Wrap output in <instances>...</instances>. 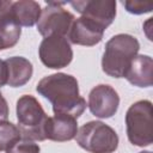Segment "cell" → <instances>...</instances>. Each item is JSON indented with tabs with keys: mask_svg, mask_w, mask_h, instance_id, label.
Instances as JSON below:
<instances>
[{
	"mask_svg": "<svg viewBox=\"0 0 153 153\" xmlns=\"http://www.w3.org/2000/svg\"><path fill=\"white\" fill-rule=\"evenodd\" d=\"M36 91L51 103L54 115H69L78 118L86 109V100L79 94L78 80L71 74L47 75L39 80Z\"/></svg>",
	"mask_w": 153,
	"mask_h": 153,
	"instance_id": "6da1fadb",
	"label": "cell"
},
{
	"mask_svg": "<svg viewBox=\"0 0 153 153\" xmlns=\"http://www.w3.org/2000/svg\"><path fill=\"white\" fill-rule=\"evenodd\" d=\"M140 49L139 41L128 33L112 36L105 44L102 57V69L112 78H124V74Z\"/></svg>",
	"mask_w": 153,
	"mask_h": 153,
	"instance_id": "7a4b0ae2",
	"label": "cell"
},
{
	"mask_svg": "<svg viewBox=\"0 0 153 153\" xmlns=\"http://www.w3.org/2000/svg\"><path fill=\"white\" fill-rule=\"evenodd\" d=\"M18 128L22 137L30 141H43L45 139V126L48 115L39 102L31 94H24L17 100L16 106Z\"/></svg>",
	"mask_w": 153,
	"mask_h": 153,
	"instance_id": "3957f363",
	"label": "cell"
},
{
	"mask_svg": "<svg viewBox=\"0 0 153 153\" xmlns=\"http://www.w3.org/2000/svg\"><path fill=\"white\" fill-rule=\"evenodd\" d=\"M76 143L90 153H112L118 147V135L100 121H90L78 129Z\"/></svg>",
	"mask_w": 153,
	"mask_h": 153,
	"instance_id": "277c9868",
	"label": "cell"
},
{
	"mask_svg": "<svg viewBox=\"0 0 153 153\" xmlns=\"http://www.w3.org/2000/svg\"><path fill=\"white\" fill-rule=\"evenodd\" d=\"M127 136L130 143L146 147L152 139V103L149 100H139L129 106L126 114Z\"/></svg>",
	"mask_w": 153,
	"mask_h": 153,
	"instance_id": "5b68a950",
	"label": "cell"
},
{
	"mask_svg": "<svg viewBox=\"0 0 153 153\" xmlns=\"http://www.w3.org/2000/svg\"><path fill=\"white\" fill-rule=\"evenodd\" d=\"M66 2L49 1L42 10L37 22V30L43 37L49 36H67L74 22V16L62 6Z\"/></svg>",
	"mask_w": 153,
	"mask_h": 153,
	"instance_id": "8992f818",
	"label": "cell"
},
{
	"mask_svg": "<svg viewBox=\"0 0 153 153\" xmlns=\"http://www.w3.org/2000/svg\"><path fill=\"white\" fill-rule=\"evenodd\" d=\"M41 62L51 69H60L67 67L73 59V50L71 43L65 36L44 37L38 48Z\"/></svg>",
	"mask_w": 153,
	"mask_h": 153,
	"instance_id": "52a82bcc",
	"label": "cell"
},
{
	"mask_svg": "<svg viewBox=\"0 0 153 153\" xmlns=\"http://www.w3.org/2000/svg\"><path fill=\"white\" fill-rule=\"evenodd\" d=\"M69 5L76 10L81 17L92 20L104 30L116 17V1L114 0H81L71 1Z\"/></svg>",
	"mask_w": 153,
	"mask_h": 153,
	"instance_id": "ba28073f",
	"label": "cell"
},
{
	"mask_svg": "<svg viewBox=\"0 0 153 153\" xmlns=\"http://www.w3.org/2000/svg\"><path fill=\"white\" fill-rule=\"evenodd\" d=\"M120 96L110 85L100 84L93 87L88 94L87 106L92 115L98 118H109L117 112Z\"/></svg>",
	"mask_w": 153,
	"mask_h": 153,
	"instance_id": "9c48e42d",
	"label": "cell"
},
{
	"mask_svg": "<svg viewBox=\"0 0 153 153\" xmlns=\"http://www.w3.org/2000/svg\"><path fill=\"white\" fill-rule=\"evenodd\" d=\"M104 29L93 23L92 20L85 18V17H79L74 19L67 38L69 43L78 44V45H86V47H92L98 44L104 35Z\"/></svg>",
	"mask_w": 153,
	"mask_h": 153,
	"instance_id": "30bf717a",
	"label": "cell"
},
{
	"mask_svg": "<svg viewBox=\"0 0 153 153\" xmlns=\"http://www.w3.org/2000/svg\"><path fill=\"white\" fill-rule=\"evenodd\" d=\"M78 118L69 115H54L48 117L45 126V139L53 141H69L78 133Z\"/></svg>",
	"mask_w": 153,
	"mask_h": 153,
	"instance_id": "8fae6325",
	"label": "cell"
},
{
	"mask_svg": "<svg viewBox=\"0 0 153 153\" xmlns=\"http://www.w3.org/2000/svg\"><path fill=\"white\" fill-rule=\"evenodd\" d=\"M124 78L134 86L149 87L153 84V60L148 55H136L126 74Z\"/></svg>",
	"mask_w": 153,
	"mask_h": 153,
	"instance_id": "7c38bea8",
	"label": "cell"
},
{
	"mask_svg": "<svg viewBox=\"0 0 153 153\" xmlns=\"http://www.w3.org/2000/svg\"><path fill=\"white\" fill-rule=\"evenodd\" d=\"M7 67V84L11 87L25 85L32 76V63L23 56H12L5 60Z\"/></svg>",
	"mask_w": 153,
	"mask_h": 153,
	"instance_id": "4fadbf2b",
	"label": "cell"
},
{
	"mask_svg": "<svg viewBox=\"0 0 153 153\" xmlns=\"http://www.w3.org/2000/svg\"><path fill=\"white\" fill-rule=\"evenodd\" d=\"M8 12L19 26L30 27L37 24L42 13V8L37 1L20 0V1L12 2Z\"/></svg>",
	"mask_w": 153,
	"mask_h": 153,
	"instance_id": "5bb4252c",
	"label": "cell"
},
{
	"mask_svg": "<svg viewBox=\"0 0 153 153\" xmlns=\"http://www.w3.org/2000/svg\"><path fill=\"white\" fill-rule=\"evenodd\" d=\"M8 10L0 14V50L14 47L22 35L20 26L11 17Z\"/></svg>",
	"mask_w": 153,
	"mask_h": 153,
	"instance_id": "9a60e30c",
	"label": "cell"
},
{
	"mask_svg": "<svg viewBox=\"0 0 153 153\" xmlns=\"http://www.w3.org/2000/svg\"><path fill=\"white\" fill-rule=\"evenodd\" d=\"M20 139L22 134L16 124L8 121H0V152H6Z\"/></svg>",
	"mask_w": 153,
	"mask_h": 153,
	"instance_id": "2e32d148",
	"label": "cell"
},
{
	"mask_svg": "<svg viewBox=\"0 0 153 153\" xmlns=\"http://www.w3.org/2000/svg\"><path fill=\"white\" fill-rule=\"evenodd\" d=\"M39 151L41 148L37 143L22 137L14 145H12L6 153H39Z\"/></svg>",
	"mask_w": 153,
	"mask_h": 153,
	"instance_id": "e0dca14e",
	"label": "cell"
},
{
	"mask_svg": "<svg viewBox=\"0 0 153 153\" xmlns=\"http://www.w3.org/2000/svg\"><path fill=\"white\" fill-rule=\"evenodd\" d=\"M126 10L129 13L133 14H142L151 12L153 10V4L152 2H143V1H124L123 2Z\"/></svg>",
	"mask_w": 153,
	"mask_h": 153,
	"instance_id": "ac0fdd59",
	"label": "cell"
},
{
	"mask_svg": "<svg viewBox=\"0 0 153 153\" xmlns=\"http://www.w3.org/2000/svg\"><path fill=\"white\" fill-rule=\"evenodd\" d=\"M8 117V105L6 99L2 97L0 92V121H7Z\"/></svg>",
	"mask_w": 153,
	"mask_h": 153,
	"instance_id": "d6986e66",
	"label": "cell"
},
{
	"mask_svg": "<svg viewBox=\"0 0 153 153\" xmlns=\"http://www.w3.org/2000/svg\"><path fill=\"white\" fill-rule=\"evenodd\" d=\"M7 84V67L5 60H0V87Z\"/></svg>",
	"mask_w": 153,
	"mask_h": 153,
	"instance_id": "ffe728a7",
	"label": "cell"
},
{
	"mask_svg": "<svg viewBox=\"0 0 153 153\" xmlns=\"http://www.w3.org/2000/svg\"><path fill=\"white\" fill-rule=\"evenodd\" d=\"M12 5V1H7V0H0V14H2L4 12H6Z\"/></svg>",
	"mask_w": 153,
	"mask_h": 153,
	"instance_id": "44dd1931",
	"label": "cell"
},
{
	"mask_svg": "<svg viewBox=\"0 0 153 153\" xmlns=\"http://www.w3.org/2000/svg\"><path fill=\"white\" fill-rule=\"evenodd\" d=\"M140 153H152V152H149V151H142V152H140Z\"/></svg>",
	"mask_w": 153,
	"mask_h": 153,
	"instance_id": "7402d4cb",
	"label": "cell"
}]
</instances>
